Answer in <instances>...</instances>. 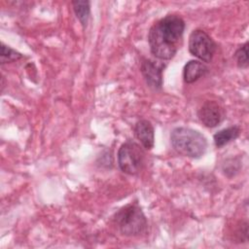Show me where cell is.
Returning a JSON list of instances; mask_svg holds the SVG:
<instances>
[{"instance_id":"1","label":"cell","mask_w":249,"mask_h":249,"mask_svg":"<svg viewBox=\"0 0 249 249\" xmlns=\"http://www.w3.org/2000/svg\"><path fill=\"white\" fill-rule=\"evenodd\" d=\"M185 21L177 15H167L156 21L148 33L150 51L160 60L174 57L182 42Z\"/></svg>"},{"instance_id":"2","label":"cell","mask_w":249,"mask_h":249,"mask_svg":"<svg viewBox=\"0 0 249 249\" xmlns=\"http://www.w3.org/2000/svg\"><path fill=\"white\" fill-rule=\"evenodd\" d=\"M170 143L180 155L192 159L201 158L207 149V140L199 131L191 127H175L170 133Z\"/></svg>"},{"instance_id":"3","label":"cell","mask_w":249,"mask_h":249,"mask_svg":"<svg viewBox=\"0 0 249 249\" xmlns=\"http://www.w3.org/2000/svg\"><path fill=\"white\" fill-rule=\"evenodd\" d=\"M113 221L120 232L125 236L141 235L148 229L146 216L136 202H130L119 209L113 216Z\"/></svg>"},{"instance_id":"4","label":"cell","mask_w":249,"mask_h":249,"mask_svg":"<svg viewBox=\"0 0 249 249\" xmlns=\"http://www.w3.org/2000/svg\"><path fill=\"white\" fill-rule=\"evenodd\" d=\"M118 163L124 173L138 174L145 163V153L142 147L132 140L122 144L118 151Z\"/></svg>"},{"instance_id":"5","label":"cell","mask_w":249,"mask_h":249,"mask_svg":"<svg viewBox=\"0 0 249 249\" xmlns=\"http://www.w3.org/2000/svg\"><path fill=\"white\" fill-rule=\"evenodd\" d=\"M189 52L200 61L210 62L217 46L213 39L202 29H195L189 36Z\"/></svg>"},{"instance_id":"6","label":"cell","mask_w":249,"mask_h":249,"mask_svg":"<svg viewBox=\"0 0 249 249\" xmlns=\"http://www.w3.org/2000/svg\"><path fill=\"white\" fill-rule=\"evenodd\" d=\"M165 68V64L163 62L144 58L140 64L141 74L149 88L152 89L158 90L162 87V72Z\"/></svg>"},{"instance_id":"7","label":"cell","mask_w":249,"mask_h":249,"mask_svg":"<svg viewBox=\"0 0 249 249\" xmlns=\"http://www.w3.org/2000/svg\"><path fill=\"white\" fill-rule=\"evenodd\" d=\"M197 118L206 127H215L224 120L225 111L218 102L206 100L198 108Z\"/></svg>"},{"instance_id":"8","label":"cell","mask_w":249,"mask_h":249,"mask_svg":"<svg viewBox=\"0 0 249 249\" xmlns=\"http://www.w3.org/2000/svg\"><path fill=\"white\" fill-rule=\"evenodd\" d=\"M134 134L146 150H151L155 144L154 126L148 120H140L135 124Z\"/></svg>"},{"instance_id":"9","label":"cell","mask_w":249,"mask_h":249,"mask_svg":"<svg viewBox=\"0 0 249 249\" xmlns=\"http://www.w3.org/2000/svg\"><path fill=\"white\" fill-rule=\"evenodd\" d=\"M208 71L207 66L200 60H190L183 68V80L187 84H193L203 77Z\"/></svg>"},{"instance_id":"10","label":"cell","mask_w":249,"mask_h":249,"mask_svg":"<svg viewBox=\"0 0 249 249\" xmlns=\"http://www.w3.org/2000/svg\"><path fill=\"white\" fill-rule=\"evenodd\" d=\"M241 128L239 125H231L217 131L214 136V144L217 148H222L223 146L229 144L232 140H235L240 135Z\"/></svg>"},{"instance_id":"11","label":"cell","mask_w":249,"mask_h":249,"mask_svg":"<svg viewBox=\"0 0 249 249\" xmlns=\"http://www.w3.org/2000/svg\"><path fill=\"white\" fill-rule=\"evenodd\" d=\"M73 11L77 17V18L80 20L82 26L85 28L89 22V17H90V3L89 1H81L76 0L71 2Z\"/></svg>"},{"instance_id":"12","label":"cell","mask_w":249,"mask_h":249,"mask_svg":"<svg viewBox=\"0 0 249 249\" xmlns=\"http://www.w3.org/2000/svg\"><path fill=\"white\" fill-rule=\"evenodd\" d=\"M22 57H23V55L20 53L12 49L11 47L5 45L3 42L1 43V54H0L1 64L17 61Z\"/></svg>"},{"instance_id":"13","label":"cell","mask_w":249,"mask_h":249,"mask_svg":"<svg viewBox=\"0 0 249 249\" xmlns=\"http://www.w3.org/2000/svg\"><path fill=\"white\" fill-rule=\"evenodd\" d=\"M236 65L241 69L248 68L249 60H248V42H245L243 45L238 47L233 54Z\"/></svg>"}]
</instances>
